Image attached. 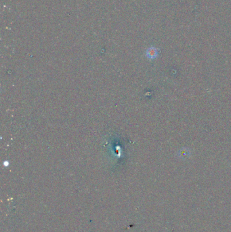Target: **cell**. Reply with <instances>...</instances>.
I'll list each match as a JSON object with an SVG mask.
<instances>
[{"instance_id":"cell-1","label":"cell","mask_w":231,"mask_h":232,"mask_svg":"<svg viewBox=\"0 0 231 232\" xmlns=\"http://www.w3.org/2000/svg\"><path fill=\"white\" fill-rule=\"evenodd\" d=\"M159 54V50L155 47H151L147 50L146 55L149 59H154L156 58Z\"/></svg>"},{"instance_id":"cell-2","label":"cell","mask_w":231,"mask_h":232,"mask_svg":"<svg viewBox=\"0 0 231 232\" xmlns=\"http://www.w3.org/2000/svg\"><path fill=\"white\" fill-rule=\"evenodd\" d=\"M190 151L188 149L182 148L178 152V155L181 158H188L190 156Z\"/></svg>"}]
</instances>
